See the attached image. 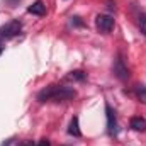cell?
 <instances>
[{"instance_id":"11","label":"cell","mask_w":146,"mask_h":146,"mask_svg":"<svg viewBox=\"0 0 146 146\" xmlns=\"http://www.w3.org/2000/svg\"><path fill=\"white\" fill-rule=\"evenodd\" d=\"M139 29H141V33L146 36V14H141L139 15Z\"/></svg>"},{"instance_id":"4","label":"cell","mask_w":146,"mask_h":146,"mask_svg":"<svg viewBox=\"0 0 146 146\" xmlns=\"http://www.w3.org/2000/svg\"><path fill=\"white\" fill-rule=\"evenodd\" d=\"M112 70H114V75H115L119 80H127V78H129V70L126 68V65H124V61H122L121 58L115 60Z\"/></svg>"},{"instance_id":"8","label":"cell","mask_w":146,"mask_h":146,"mask_svg":"<svg viewBox=\"0 0 146 146\" xmlns=\"http://www.w3.org/2000/svg\"><path fill=\"white\" fill-rule=\"evenodd\" d=\"M68 134L70 136H75V138H80L82 136V131H80V126H78V117H73L72 121H70Z\"/></svg>"},{"instance_id":"5","label":"cell","mask_w":146,"mask_h":146,"mask_svg":"<svg viewBox=\"0 0 146 146\" xmlns=\"http://www.w3.org/2000/svg\"><path fill=\"white\" fill-rule=\"evenodd\" d=\"M106 112H107V127H109V134H115L117 133V122H115V115H114V110L109 104H106Z\"/></svg>"},{"instance_id":"13","label":"cell","mask_w":146,"mask_h":146,"mask_svg":"<svg viewBox=\"0 0 146 146\" xmlns=\"http://www.w3.org/2000/svg\"><path fill=\"white\" fill-rule=\"evenodd\" d=\"M37 146H51V145H49V141H48V139H41V141L37 143Z\"/></svg>"},{"instance_id":"14","label":"cell","mask_w":146,"mask_h":146,"mask_svg":"<svg viewBox=\"0 0 146 146\" xmlns=\"http://www.w3.org/2000/svg\"><path fill=\"white\" fill-rule=\"evenodd\" d=\"M19 146H34V143L33 141H24L22 145H19Z\"/></svg>"},{"instance_id":"12","label":"cell","mask_w":146,"mask_h":146,"mask_svg":"<svg viewBox=\"0 0 146 146\" xmlns=\"http://www.w3.org/2000/svg\"><path fill=\"white\" fill-rule=\"evenodd\" d=\"M72 24H75V26H83V22L80 21V17H72Z\"/></svg>"},{"instance_id":"3","label":"cell","mask_w":146,"mask_h":146,"mask_svg":"<svg viewBox=\"0 0 146 146\" xmlns=\"http://www.w3.org/2000/svg\"><path fill=\"white\" fill-rule=\"evenodd\" d=\"M95 26H97V29L102 34H107V33H110L114 29V17H110L107 14H100L95 19Z\"/></svg>"},{"instance_id":"10","label":"cell","mask_w":146,"mask_h":146,"mask_svg":"<svg viewBox=\"0 0 146 146\" xmlns=\"http://www.w3.org/2000/svg\"><path fill=\"white\" fill-rule=\"evenodd\" d=\"M136 97L139 102L146 104V85H136Z\"/></svg>"},{"instance_id":"9","label":"cell","mask_w":146,"mask_h":146,"mask_svg":"<svg viewBox=\"0 0 146 146\" xmlns=\"http://www.w3.org/2000/svg\"><path fill=\"white\" fill-rule=\"evenodd\" d=\"M66 78L68 80H75V82H83L87 78V73H83L82 70H75V72H70V75Z\"/></svg>"},{"instance_id":"15","label":"cell","mask_w":146,"mask_h":146,"mask_svg":"<svg viewBox=\"0 0 146 146\" xmlns=\"http://www.w3.org/2000/svg\"><path fill=\"white\" fill-rule=\"evenodd\" d=\"M3 53V46H2V42H0V54Z\"/></svg>"},{"instance_id":"1","label":"cell","mask_w":146,"mask_h":146,"mask_svg":"<svg viewBox=\"0 0 146 146\" xmlns=\"http://www.w3.org/2000/svg\"><path fill=\"white\" fill-rule=\"evenodd\" d=\"M76 97V92L70 87H63V85H49L46 88H42L37 94V100L39 102H63V100H70Z\"/></svg>"},{"instance_id":"6","label":"cell","mask_w":146,"mask_h":146,"mask_svg":"<svg viewBox=\"0 0 146 146\" xmlns=\"http://www.w3.org/2000/svg\"><path fill=\"white\" fill-rule=\"evenodd\" d=\"M27 12H29V14H34V15H44V14H46V5H44L41 0H36L33 5L27 7Z\"/></svg>"},{"instance_id":"2","label":"cell","mask_w":146,"mask_h":146,"mask_svg":"<svg viewBox=\"0 0 146 146\" xmlns=\"http://www.w3.org/2000/svg\"><path fill=\"white\" fill-rule=\"evenodd\" d=\"M22 29V24L19 21H10L7 24H3L0 27V37H5V39H10V37L17 36Z\"/></svg>"},{"instance_id":"7","label":"cell","mask_w":146,"mask_h":146,"mask_svg":"<svg viewBox=\"0 0 146 146\" xmlns=\"http://www.w3.org/2000/svg\"><path fill=\"white\" fill-rule=\"evenodd\" d=\"M129 124H131V129H134L138 133H141V131L146 129V119H143V117H133Z\"/></svg>"}]
</instances>
